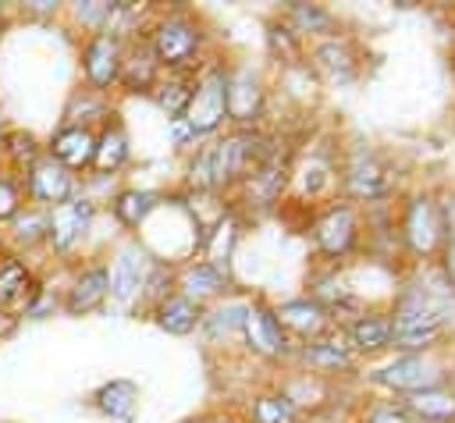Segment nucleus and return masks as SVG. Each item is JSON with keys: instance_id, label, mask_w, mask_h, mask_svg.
I'll return each mask as SVG.
<instances>
[{"instance_id": "obj_1", "label": "nucleus", "mask_w": 455, "mask_h": 423, "mask_svg": "<svg viewBox=\"0 0 455 423\" xmlns=\"http://www.w3.org/2000/svg\"><path fill=\"white\" fill-rule=\"evenodd\" d=\"M270 156V142L263 135H252V132H238V135H228L224 142H217L213 149H206L196 167H192V178L206 188L213 185H224L231 178H252Z\"/></svg>"}, {"instance_id": "obj_2", "label": "nucleus", "mask_w": 455, "mask_h": 423, "mask_svg": "<svg viewBox=\"0 0 455 423\" xmlns=\"http://www.w3.org/2000/svg\"><path fill=\"white\" fill-rule=\"evenodd\" d=\"M185 117H188L192 132H213L228 117V75L220 68L210 71L203 82H196V92H192Z\"/></svg>"}, {"instance_id": "obj_3", "label": "nucleus", "mask_w": 455, "mask_h": 423, "mask_svg": "<svg viewBox=\"0 0 455 423\" xmlns=\"http://www.w3.org/2000/svg\"><path fill=\"white\" fill-rule=\"evenodd\" d=\"M391 338L398 348H427L441 338V316L423 306V299H405L391 320Z\"/></svg>"}, {"instance_id": "obj_4", "label": "nucleus", "mask_w": 455, "mask_h": 423, "mask_svg": "<svg viewBox=\"0 0 455 423\" xmlns=\"http://www.w3.org/2000/svg\"><path fill=\"white\" fill-rule=\"evenodd\" d=\"M196 50H199V28L188 18H181V14L160 21V28L153 32V53H156V60H164L174 71L188 68L192 57H196Z\"/></svg>"}, {"instance_id": "obj_5", "label": "nucleus", "mask_w": 455, "mask_h": 423, "mask_svg": "<svg viewBox=\"0 0 455 423\" xmlns=\"http://www.w3.org/2000/svg\"><path fill=\"white\" fill-rule=\"evenodd\" d=\"M121 60H124V53H121L117 36L96 32L89 39V46H85V75H89V82L96 89H107V85H114L121 78Z\"/></svg>"}, {"instance_id": "obj_6", "label": "nucleus", "mask_w": 455, "mask_h": 423, "mask_svg": "<svg viewBox=\"0 0 455 423\" xmlns=\"http://www.w3.org/2000/svg\"><path fill=\"white\" fill-rule=\"evenodd\" d=\"M359 238V224L355 213L348 206H331L320 220H316V245L327 256H345Z\"/></svg>"}, {"instance_id": "obj_7", "label": "nucleus", "mask_w": 455, "mask_h": 423, "mask_svg": "<svg viewBox=\"0 0 455 423\" xmlns=\"http://www.w3.org/2000/svg\"><path fill=\"white\" fill-rule=\"evenodd\" d=\"M441 231H444L441 210L430 199H423V196L412 199L409 210H405V238H409V245L416 252H434L437 242H441Z\"/></svg>"}, {"instance_id": "obj_8", "label": "nucleus", "mask_w": 455, "mask_h": 423, "mask_svg": "<svg viewBox=\"0 0 455 423\" xmlns=\"http://www.w3.org/2000/svg\"><path fill=\"white\" fill-rule=\"evenodd\" d=\"M89 220H92V203H85V199H78V203H60V206L53 210V217L46 220V235H50V242H53L57 249H71V245L82 238V231L89 227Z\"/></svg>"}, {"instance_id": "obj_9", "label": "nucleus", "mask_w": 455, "mask_h": 423, "mask_svg": "<svg viewBox=\"0 0 455 423\" xmlns=\"http://www.w3.org/2000/svg\"><path fill=\"white\" fill-rule=\"evenodd\" d=\"M242 327H245L256 352H263V355H281L284 352V331H281L277 313H270L263 306H249L245 316H242Z\"/></svg>"}, {"instance_id": "obj_10", "label": "nucleus", "mask_w": 455, "mask_h": 423, "mask_svg": "<svg viewBox=\"0 0 455 423\" xmlns=\"http://www.w3.org/2000/svg\"><path fill=\"white\" fill-rule=\"evenodd\" d=\"M377 380L387 384V387H398V391H409V395H412V391H423V387H437L441 373H437L430 363L409 355V359H398V363L384 366V370L377 373Z\"/></svg>"}, {"instance_id": "obj_11", "label": "nucleus", "mask_w": 455, "mask_h": 423, "mask_svg": "<svg viewBox=\"0 0 455 423\" xmlns=\"http://www.w3.org/2000/svg\"><path fill=\"white\" fill-rule=\"evenodd\" d=\"M263 110V92L249 71L228 75V117L235 121H256Z\"/></svg>"}, {"instance_id": "obj_12", "label": "nucleus", "mask_w": 455, "mask_h": 423, "mask_svg": "<svg viewBox=\"0 0 455 423\" xmlns=\"http://www.w3.org/2000/svg\"><path fill=\"white\" fill-rule=\"evenodd\" d=\"M28 192H32L39 203H64L68 192H71V174H68L57 160H39V164H32Z\"/></svg>"}, {"instance_id": "obj_13", "label": "nucleus", "mask_w": 455, "mask_h": 423, "mask_svg": "<svg viewBox=\"0 0 455 423\" xmlns=\"http://www.w3.org/2000/svg\"><path fill=\"white\" fill-rule=\"evenodd\" d=\"M53 156L57 164L68 171V167H89L92 156H96V135L89 128H64L57 139H53Z\"/></svg>"}, {"instance_id": "obj_14", "label": "nucleus", "mask_w": 455, "mask_h": 423, "mask_svg": "<svg viewBox=\"0 0 455 423\" xmlns=\"http://www.w3.org/2000/svg\"><path fill=\"white\" fill-rule=\"evenodd\" d=\"M32 291H36V281L21 263L14 259L0 263V309H25Z\"/></svg>"}, {"instance_id": "obj_15", "label": "nucleus", "mask_w": 455, "mask_h": 423, "mask_svg": "<svg viewBox=\"0 0 455 423\" xmlns=\"http://www.w3.org/2000/svg\"><path fill=\"white\" fill-rule=\"evenodd\" d=\"M405 409H412L427 423H448L455 416V395L444 387H423L405 398Z\"/></svg>"}, {"instance_id": "obj_16", "label": "nucleus", "mask_w": 455, "mask_h": 423, "mask_svg": "<svg viewBox=\"0 0 455 423\" xmlns=\"http://www.w3.org/2000/svg\"><path fill=\"white\" fill-rule=\"evenodd\" d=\"M96 405H100V412H107L114 419H132L139 409V387L132 380H110L100 387Z\"/></svg>"}, {"instance_id": "obj_17", "label": "nucleus", "mask_w": 455, "mask_h": 423, "mask_svg": "<svg viewBox=\"0 0 455 423\" xmlns=\"http://www.w3.org/2000/svg\"><path fill=\"white\" fill-rule=\"evenodd\" d=\"M142 288V252L128 249L117 256L114 270L107 274V291H114L117 299H132Z\"/></svg>"}, {"instance_id": "obj_18", "label": "nucleus", "mask_w": 455, "mask_h": 423, "mask_svg": "<svg viewBox=\"0 0 455 423\" xmlns=\"http://www.w3.org/2000/svg\"><path fill=\"white\" fill-rule=\"evenodd\" d=\"M153 92H156V103L167 110V114H174V117H181L185 110H188V103H192V92H196V82L188 78V75H181V71H174V75H167V78H160V82H153Z\"/></svg>"}, {"instance_id": "obj_19", "label": "nucleus", "mask_w": 455, "mask_h": 423, "mask_svg": "<svg viewBox=\"0 0 455 423\" xmlns=\"http://www.w3.org/2000/svg\"><path fill=\"white\" fill-rule=\"evenodd\" d=\"M103 295H107V270L92 267L75 281V288L68 295V313H89L103 302Z\"/></svg>"}, {"instance_id": "obj_20", "label": "nucleus", "mask_w": 455, "mask_h": 423, "mask_svg": "<svg viewBox=\"0 0 455 423\" xmlns=\"http://www.w3.org/2000/svg\"><path fill=\"white\" fill-rule=\"evenodd\" d=\"M124 160H128V139H124V128L114 121V124L103 132V139H96V156H92V164H96L100 171H117Z\"/></svg>"}, {"instance_id": "obj_21", "label": "nucleus", "mask_w": 455, "mask_h": 423, "mask_svg": "<svg viewBox=\"0 0 455 423\" xmlns=\"http://www.w3.org/2000/svg\"><path fill=\"white\" fill-rule=\"evenodd\" d=\"M277 320L291 323V327H295V331H302V334H316V331L327 323V313H323L316 302L299 299V302H284V306L277 309Z\"/></svg>"}, {"instance_id": "obj_22", "label": "nucleus", "mask_w": 455, "mask_h": 423, "mask_svg": "<svg viewBox=\"0 0 455 423\" xmlns=\"http://www.w3.org/2000/svg\"><path fill=\"white\" fill-rule=\"evenodd\" d=\"M199 323V306L192 299H167L160 306V327L171 334H188Z\"/></svg>"}, {"instance_id": "obj_23", "label": "nucleus", "mask_w": 455, "mask_h": 423, "mask_svg": "<svg viewBox=\"0 0 455 423\" xmlns=\"http://www.w3.org/2000/svg\"><path fill=\"white\" fill-rule=\"evenodd\" d=\"M352 341H355V348H384V345H391V320L387 316H363V320H355L352 323Z\"/></svg>"}, {"instance_id": "obj_24", "label": "nucleus", "mask_w": 455, "mask_h": 423, "mask_svg": "<svg viewBox=\"0 0 455 423\" xmlns=\"http://www.w3.org/2000/svg\"><path fill=\"white\" fill-rule=\"evenodd\" d=\"M185 284H188V291H192L196 299L213 295V291L224 288V270H220V263H196V267L185 274Z\"/></svg>"}, {"instance_id": "obj_25", "label": "nucleus", "mask_w": 455, "mask_h": 423, "mask_svg": "<svg viewBox=\"0 0 455 423\" xmlns=\"http://www.w3.org/2000/svg\"><path fill=\"white\" fill-rule=\"evenodd\" d=\"M153 206H156V196H153V192H124V196L114 203V210H117V217H121L124 224H139Z\"/></svg>"}, {"instance_id": "obj_26", "label": "nucleus", "mask_w": 455, "mask_h": 423, "mask_svg": "<svg viewBox=\"0 0 455 423\" xmlns=\"http://www.w3.org/2000/svg\"><path fill=\"white\" fill-rule=\"evenodd\" d=\"M252 419L256 423H295V405L288 398H259L256 409H252Z\"/></svg>"}, {"instance_id": "obj_27", "label": "nucleus", "mask_w": 455, "mask_h": 423, "mask_svg": "<svg viewBox=\"0 0 455 423\" xmlns=\"http://www.w3.org/2000/svg\"><path fill=\"white\" fill-rule=\"evenodd\" d=\"M352 188H355L359 196H380V192H384V178H380L377 167L366 160V167H363V164L352 167Z\"/></svg>"}, {"instance_id": "obj_28", "label": "nucleus", "mask_w": 455, "mask_h": 423, "mask_svg": "<svg viewBox=\"0 0 455 423\" xmlns=\"http://www.w3.org/2000/svg\"><path fill=\"white\" fill-rule=\"evenodd\" d=\"M306 359L309 363H316V366H348V355L338 348V345H331V341H316V345H309L306 348Z\"/></svg>"}, {"instance_id": "obj_29", "label": "nucleus", "mask_w": 455, "mask_h": 423, "mask_svg": "<svg viewBox=\"0 0 455 423\" xmlns=\"http://www.w3.org/2000/svg\"><path fill=\"white\" fill-rule=\"evenodd\" d=\"M316 57L331 68V71H338L341 78H348L352 75V60H348V50L341 46V43H327V46H320L316 50Z\"/></svg>"}, {"instance_id": "obj_30", "label": "nucleus", "mask_w": 455, "mask_h": 423, "mask_svg": "<svg viewBox=\"0 0 455 423\" xmlns=\"http://www.w3.org/2000/svg\"><path fill=\"white\" fill-rule=\"evenodd\" d=\"M18 185L11 181V178H4L0 174V220H7V217H14L18 213Z\"/></svg>"}, {"instance_id": "obj_31", "label": "nucleus", "mask_w": 455, "mask_h": 423, "mask_svg": "<svg viewBox=\"0 0 455 423\" xmlns=\"http://www.w3.org/2000/svg\"><path fill=\"white\" fill-rule=\"evenodd\" d=\"M295 18L302 21V28H320V32L331 28V18L323 11H316V7H306V4H295Z\"/></svg>"}, {"instance_id": "obj_32", "label": "nucleus", "mask_w": 455, "mask_h": 423, "mask_svg": "<svg viewBox=\"0 0 455 423\" xmlns=\"http://www.w3.org/2000/svg\"><path fill=\"white\" fill-rule=\"evenodd\" d=\"M242 316H245V309H242V306H228V309L213 313L210 327H213V334H220V331H231V327H238V323H242Z\"/></svg>"}, {"instance_id": "obj_33", "label": "nucleus", "mask_w": 455, "mask_h": 423, "mask_svg": "<svg viewBox=\"0 0 455 423\" xmlns=\"http://www.w3.org/2000/svg\"><path fill=\"white\" fill-rule=\"evenodd\" d=\"M366 423H409V419H405L398 409H373Z\"/></svg>"}, {"instance_id": "obj_34", "label": "nucleus", "mask_w": 455, "mask_h": 423, "mask_svg": "<svg viewBox=\"0 0 455 423\" xmlns=\"http://www.w3.org/2000/svg\"><path fill=\"white\" fill-rule=\"evenodd\" d=\"M448 277L455 281V235H451V242H448Z\"/></svg>"}]
</instances>
